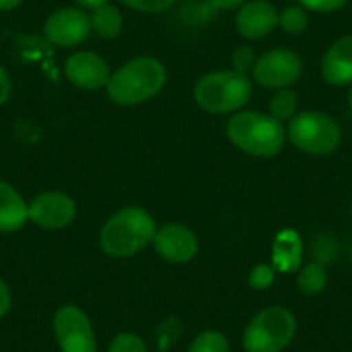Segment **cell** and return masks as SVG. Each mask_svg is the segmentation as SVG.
<instances>
[{"label":"cell","instance_id":"7402d4cb","mask_svg":"<svg viewBox=\"0 0 352 352\" xmlns=\"http://www.w3.org/2000/svg\"><path fill=\"white\" fill-rule=\"evenodd\" d=\"M109 352H147V347L138 335L120 333L111 342Z\"/></svg>","mask_w":352,"mask_h":352},{"label":"cell","instance_id":"4316f807","mask_svg":"<svg viewBox=\"0 0 352 352\" xmlns=\"http://www.w3.org/2000/svg\"><path fill=\"white\" fill-rule=\"evenodd\" d=\"M11 92H12L11 78H9L8 71L0 66V106H2L4 102H8L9 97H11Z\"/></svg>","mask_w":352,"mask_h":352},{"label":"cell","instance_id":"277c9868","mask_svg":"<svg viewBox=\"0 0 352 352\" xmlns=\"http://www.w3.org/2000/svg\"><path fill=\"white\" fill-rule=\"evenodd\" d=\"M252 83L239 71H216L202 76L194 88L195 102L208 113L225 114L239 111L249 102Z\"/></svg>","mask_w":352,"mask_h":352},{"label":"cell","instance_id":"44dd1931","mask_svg":"<svg viewBox=\"0 0 352 352\" xmlns=\"http://www.w3.org/2000/svg\"><path fill=\"white\" fill-rule=\"evenodd\" d=\"M188 352H230V345L225 335H221L219 331L208 330L197 335Z\"/></svg>","mask_w":352,"mask_h":352},{"label":"cell","instance_id":"9c48e42d","mask_svg":"<svg viewBox=\"0 0 352 352\" xmlns=\"http://www.w3.org/2000/svg\"><path fill=\"white\" fill-rule=\"evenodd\" d=\"M43 33L54 45L74 47L90 36L92 23L81 8H63L47 18Z\"/></svg>","mask_w":352,"mask_h":352},{"label":"cell","instance_id":"f546056e","mask_svg":"<svg viewBox=\"0 0 352 352\" xmlns=\"http://www.w3.org/2000/svg\"><path fill=\"white\" fill-rule=\"evenodd\" d=\"M74 4H78V8L81 9H96L99 8V6H104L107 4V0H73Z\"/></svg>","mask_w":352,"mask_h":352},{"label":"cell","instance_id":"d6986e66","mask_svg":"<svg viewBox=\"0 0 352 352\" xmlns=\"http://www.w3.org/2000/svg\"><path fill=\"white\" fill-rule=\"evenodd\" d=\"M297 106H299L297 94L289 88H283L270 100V116L283 123V121H289L296 116Z\"/></svg>","mask_w":352,"mask_h":352},{"label":"cell","instance_id":"3957f363","mask_svg":"<svg viewBox=\"0 0 352 352\" xmlns=\"http://www.w3.org/2000/svg\"><path fill=\"white\" fill-rule=\"evenodd\" d=\"M228 138L240 151L259 157L278 154L285 144V126L270 114L243 111L228 121Z\"/></svg>","mask_w":352,"mask_h":352},{"label":"cell","instance_id":"e0dca14e","mask_svg":"<svg viewBox=\"0 0 352 352\" xmlns=\"http://www.w3.org/2000/svg\"><path fill=\"white\" fill-rule=\"evenodd\" d=\"M92 32L106 40H114L123 32V14L118 8L111 4L99 6L90 14Z\"/></svg>","mask_w":352,"mask_h":352},{"label":"cell","instance_id":"cb8c5ba5","mask_svg":"<svg viewBox=\"0 0 352 352\" xmlns=\"http://www.w3.org/2000/svg\"><path fill=\"white\" fill-rule=\"evenodd\" d=\"M126 8L140 12H162L176 4V0H121Z\"/></svg>","mask_w":352,"mask_h":352},{"label":"cell","instance_id":"5b68a950","mask_svg":"<svg viewBox=\"0 0 352 352\" xmlns=\"http://www.w3.org/2000/svg\"><path fill=\"white\" fill-rule=\"evenodd\" d=\"M297 331L294 314L285 307H268L252 318L243 331L247 352H280L292 342Z\"/></svg>","mask_w":352,"mask_h":352},{"label":"cell","instance_id":"30bf717a","mask_svg":"<svg viewBox=\"0 0 352 352\" xmlns=\"http://www.w3.org/2000/svg\"><path fill=\"white\" fill-rule=\"evenodd\" d=\"M76 216V204L63 192H43L28 204V219L45 230L64 228Z\"/></svg>","mask_w":352,"mask_h":352},{"label":"cell","instance_id":"83f0119b","mask_svg":"<svg viewBox=\"0 0 352 352\" xmlns=\"http://www.w3.org/2000/svg\"><path fill=\"white\" fill-rule=\"evenodd\" d=\"M12 304V297H11V290L9 287L6 285V282L0 278V318H4L6 314L9 313Z\"/></svg>","mask_w":352,"mask_h":352},{"label":"cell","instance_id":"1f68e13d","mask_svg":"<svg viewBox=\"0 0 352 352\" xmlns=\"http://www.w3.org/2000/svg\"><path fill=\"white\" fill-rule=\"evenodd\" d=\"M349 106H351L352 109V88H351V92H349Z\"/></svg>","mask_w":352,"mask_h":352},{"label":"cell","instance_id":"8fae6325","mask_svg":"<svg viewBox=\"0 0 352 352\" xmlns=\"http://www.w3.org/2000/svg\"><path fill=\"white\" fill-rule=\"evenodd\" d=\"M154 249L168 263L184 264L194 259L199 250V240L190 228L182 225H166L155 230Z\"/></svg>","mask_w":352,"mask_h":352},{"label":"cell","instance_id":"2e32d148","mask_svg":"<svg viewBox=\"0 0 352 352\" xmlns=\"http://www.w3.org/2000/svg\"><path fill=\"white\" fill-rule=\"evenodd\" d=\"M28 219V204L9 184L0 182V232L11 233Z\"/></svg>","mask_w":352,"mask_h":352},{"label":"cell","instance_id":"8992f818","mask_svg":"<svg viewBox=\"0 0 352 352\" xmlns=\"http://www.w3.org/2000/svg\"><path fill=\"white\" fill-rule=\"evenodd\" d=\"M340 128L333 118L323 113L296 114L289 124V138L299 151L314 155L333 152L340 144Z\"/></svg>","mask_w":352,"mask_h":352},{"label":"cell","instance_id":"5bb4252c","mask_svg":"<svg viewBox=\"0 0 352 352\" xmlns=\"http://www.w3.org/2000/svg\"><path fill=\"white\" fill-rule=\"evenodd\" d=\"M321 73L328 83L337 87L352 83V35L342 36L327 50Z\"/></svg>","mask_w":352,"mask_h":352},{"label":"cell","instance_id":"52a82bcc","mask_svg":"<svg viewBox=\"0 0 352 352\" xmlns=\"http://www.w3.org/2000/svg\"><path fill=\"white\" fill-rule=\"evenodd\" d=\"M54 333L60 352H97L94 328L80 307H59L54 316Z\"/></svg>","mask_w":352,"mask_h":352},{"label":"cell","instance_id":"ba28073f","mask_svg":"<svg viewBox=\"0 0 352 352\" xmlns=\"http://www.w3.org/2000/svg\"><path fill=\"white\" fill-rule=\"evenodd\" d=\"M254 80L264 88H287L302 74V60L294 50L275 49L263 54L252 67Z\"/></svg>","mask_w":352,"mask_h":352},{"label":"cell","instance_id":"f1b7e54d","mask_svg":"<svg viewBox=\"0 0 352 352\" xmlns=\"http://www.w3.org/2000/svg\"><path fill=\"white\" fill-rule=\"evenodd\" d=\"M212 8L221 9V11H230V9H235L239 6L245 4V0H209Z\"/></svg>","mask_w":352,"mask_h":352},{"label":"cell","instance_id":"9a60e30c","mask_svg":"<svg viewBox=\"0 0 352 352\" xmlns=\"http://www.w3.org/2000/svg\"><path fill=\"white\" fill-rule=\"evenodd\" d=\"M302 261V240L292 228H285L273 242V268L276 272H296Z\"/></svg>","mask_w":352,"mask_h":352},{"label":"cell","instance_id":"ffe728a7","mask_svg":"<svg viewBox=\"0 0 352 352\" xmlns=\"http://www.w3.org/2000/svg\"><path fill=\"white\" fill-rule=\"evenodd\" d=\"M307 25H309V18L300 6H290L278 14V26L290 35H299L307 28Z\"/></svg>","mask_w":352,"mask_h":352},{"label":"cell","instance_id":"d4e9b609","mask_svg":"<svg viewBox=\"0 0 352 352\" xmlns=\"http://www.w3.org/2000/svg\"><path fill=\"white\" fill-rule=\"evenodd\" d=\"M256 60V54H254V50L250 47H239L232 56L233 69L243 74H247V71L252 69Z\"/></svg>","mask_w":352,"mask_h":352},{"label":"cell","instance_id":"7c38bea8","mask_svg":"<svg viewBox=\"0 0 352 352\" xmlns=\"http://www.w3.org/2000/svg\"><path fill=\"white\" fill-rule=\"evenodd\" d=\"M235 26L245 38H264L278 26V11L270 0H250L240 6Z\"/></svg>","mask_w":352,"mask_h":352},{"label":"cell","instance_id":"603a6c76","mask_svg":"<svg viewBox=\"0 0 352 352\" xmlns=\"http://www.w3.org/2000/svg\"><path fill=\"white\" fill-rule=\"evenodd\" d=\"M275 272L276 270L270 264H257L249 275V285L254 290H266L275 282Z\"/></svg>","mask_w":352,"mask_h":352},{"label":"cell","instance_id":"7a4b0ae2","mask_svg":"<svg viewBox=\"0 0 352 352\" xmlns=\"http://www.w3.org/2000/svg\"><path fill=\"white\" fill-rule=\"evenodd\" d=\"M155 223L142 208H124L111 216L100 232V247L107 256L130 257L154 240Z\"/></svg>","mask_w":352,"mask_h":352},{"label":"cell","instance_id":"6da1fadb","mask_svg":"<svg viewBox=\"0 0 352 352\" xmlns=\"http://www.w3.org/2000/svg\"><path fill=\"white\" fill-rule=\"evenodd\" d=\"M166 83V69L154 57H137L111 76L107 94L120 106H137L157 96Z\"/></svg>","mask_w":352,"mask_h":352},{"label":"cell","instance_id":"ac0fdd59","mask_svg":"<svg viewBox=\"0 0 352 352\" xmlns=\"http://www.w3.org/2000/svg\"><path fill=\"white\" fill-rule=\"evenodd\" d=\"M327 283L328 273L323 264L320 263L307 264L306 268L299 273V278H297V285L307 296H316V294L323 292Z\"/></svg>","mask_w":352,"mask_h":352},{"label":"cell","instance_id":"484cf974","mask_svg":"<svg viewBox=\"0 0 352 352\" xmlns=\"http://www.w3.org/2000/svg\"><path fill=\"white\" fill-rule=\"evenodd\" d=\"M300 8L314 12H335L347 4V0H297Z\"/></svg>","mask_w":352,"mask_h":352},{"label":"cell","instance_id":"4dcf8cb0","mask_svg":"<svg viewBox=\"0 0 352 352\" xmlns=\"http://www.w3.org/2000/svg\"><path fill=\"white\" fill-rule=\"evenodd\" d=\"M23 0H0V11H11L16 9Z\"/></svg>","mask_w":352,"mask_h":352},{"label":"cell","instance_id":"4fadbf2b","mask_svg":"<svg viewBox=\"0 0 352 352\" xmlns=\"http://www.w3.org/2000/svg\"><path fill=\"white\" fill-rule=\"evenodd\" d=\"M66 76L76 87L85 90H97L104 85L109 83L111 73L109 66L100 56L94 52H76L67 57L66 60Z\"/></svg>","mask_w":352,"mask_h":352}]
</instances>
